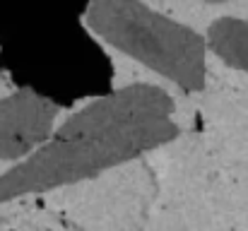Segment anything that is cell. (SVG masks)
Returning <instances> with one entry per match:
<instances>
[{
  "mask_svg": "<svg viewBox=\"0 0 248 231\" xmlns=\"http://www.w3.org/2000/svg\"><path fill=\"white\" fill-rule=\"evenodd\" d=\"M173 113V99L157 84H128L94 99L0 176V202L75 185L162 147L178 135Z\"/></svg>",
  "mask_w": 248,
  "mask_h": 231,
  "instance_id": "1",
  "label": "cell"
},
{
  "mask_svg": "<svg viewBox=\"0 0 248 231\" xmlns=\"http://www.w3.org/2000/svg\"><path fill=\"white\" fill-rule=\"evenodd\" d=\"M89 29L164 77L183 92H198L207 79V39L183 22H176L142 2L113 0L87 7Z\"/></svg>",
  "mask_w": 248,
  "mask_h": 231,
  "instance_id": "2",
  "label": "cell"
},
{
  "mask_svg": "<svg viewBox=\"0 0 248 231\" xmlns=\"http://www.w3.org/2000/svg\"><path fill=\"white\" fill-rule=\"evenodd\" d=\"M53 106L29 92L0 99V159L24 161L53 138Z\"/></svg>",
  "mask_w": 248,
  "mask_h": 231,
  "instance_id": "3",
  "label": "cell"
}]
</instances>
